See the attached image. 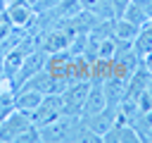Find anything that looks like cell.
Masks as SVG:
<instances>
[{"mask_svg": "<svg viewBox=\"0 0 152 143\" xmlns=\"http://www.w3.org/2000/svg\"><path fill=\"white\" fill-rule=\"evenodd\" d=\"M78 126H81V117L62 114L59 119H55L40 129V141H74Z\"/></svg>", "mask_w": 152, "mask_h": 143, "instance_id": "obj_1", "label": "cell"}, {"mask_svg": "<svg viewBox=\"0 0 152 143\" xmlns=\"http://www.w3.org/2000/svg\"><path fill=\"white\" fill-rule=\"evenodd\" d=\"M90 83H93V79H74V81H69V86L62 91L64 114L81 117V107H83V100H86V95L90 91Z\"/></svg>", "mask_w": 152, "mask_h": 143, "instance_id": "obj_2", "label": "cell"}, {"mask_svg": "<svg viewBox=\"0 0 152 143\" xmlns=\"http://www.w3.org/2000/svg\"><path fill=\"white\" fill-rule=\"evenodd\" d=\"M64 114V107H62V95H43V100L38 102V107L33 112H28L31 117V124L43 129L45 124L59 119Z\"/></svg>", "mask_w": 152, "mask_h": 143, "instance_id": "obj_3", "label": "cell"}, {"mask_svg": "<svg viewBox=\"0 0 152 143\" xmlns=\"http://www.w3.org/2000/svg\"><path fill=\"white\" fill-rule=\"evenodd\" d=\"M31 126V117L14 107L2 122H0V143H17V138Z\"/></svg>", "mask_w": 152, "mask_h": 143, "instance_id": "obj_4", "label": "cell"}, {"mask_svg": "<svg viewBox=\"0 0 152 143\" xmlns=\"http://www.w3.org/2000/svg\"><path fill=\"white\" fill-rule=\"evenodd\" d=\"M45 62H48V52H45V50H40V48L31 50V52L24 57V62H21V67H19L17 76H14V88H19L24 81H28L36 72L45 69Z\"/></svg>", "mask_w": 152, "mask_h": 143, "instance_id": "obj_5", "label": "cell"}, {"mask_svg": "<svg viewBox=\"0 0 152 143\" xmlns=\"http://www.w3.org/2000/svg\"><path fill=\"white\" fill-rule=\"evenodd\" d=\"M116 117H119V105H114V102H107V107L104 110H100L97 114H93V117H86V119H81L88 129H93L97 136H104L112 126H114V122H116Z\"/></svg>", "mask_w": 152, "mask_h": 143, "instance_id": "obj_6", "label": "cell"}, {"mask_svg": "<svg viewBox=\"0 0 152 143\" xmlns=\"http://www.w3.org/2000/svg\"><path fill=\"white\" fill-rule=\"evenodd\" d=\"M107 107V95H104V86H102V79H93L90 83V91L83 100V107H81V119L86 117H93L97 114L100 110Z\"/></svg>", "mask_w": 152, "mask_h": 143, "instance_id": "obj_7", "label": "cell"}, {"mask_svg": "<svg viewBox=\"0 0 152 143\" xmlns=\"http://www.w3.org/2000/svg\"><path fill=\"white\" fill-rule=\"evenodd\" d=\"M5 17H7V19H10V24H12V26H17V29H26V26H31V24L36 21V12H33V7H31V5H26V2L7 5Z\"/></svg>", "mask_w": 152, "mask_h": 143, "instance_id": "obj_8", "label": "cell"}, {"mask_svg": "<svg viewBox=\"0 0 152 143\" xmlns=\"http://www.w3.org/2000/svg\"><path fill=\"white\" fill-rule=\"evenodd\" d=\"M140 136L131 124L124 122H114V126L102 136V143H138Z\"/></svg>", "mask_w": 152, "mask_h": 143, "instance_id": "obj_9", "label": "cell"}, {"mask_svg": "<svg viewBox=\"0 0 152 143\" xmlns=\"http://www.w3.org/2000/svg\"><path fill=\"white\" fill-rule=\"evenodd\" d=\"M40 100H43L40 91H33V88H17L14 91V107L21 110V112H26V114L33 112Z\"/></svg>", "mask_w": 152, "mask_h": 143, "instance_id": "obj_10", "label": "cell"}, {"mask_svg": "<svg viewBox=\"0 0 152 143\" xmlns=\"http://www.w3.org/2000/svg\"><path fill=\"white\" fill-rule=\"evenodd\" d=\"M138 31H140V26H135L133 21H128V19H124V17H119V19L114 21V38H119V41H124V43H133L135 36H138Z\"/></svg>", "mask_w": 152, "mask_h": 143, "instance_id": "obj_11", "label": "cell"}, {"mask_svg": "<svg viewBox=\"0 0 152 143\" xmlns=\"http://www.w3.org/2000/svg\"><path fill=\"white\" fill-rule=\"evenodd\" d=\"M38 141H40V129L33 126V124H31V126L17 138V143H38Z\"/></svg>", "mask_w": 152, "mask_h": 143, "instance_id": "obj_12", "label": "cell"}, {"mask_svg": "<svg viewBox=\"0 0 152 143\" xmlns=\"http://www.w3.org/2000/svg\"><path fill=\"white\" fill-rule=\"evenodd\" d=\"M57 2H59V0H36L31 7H33V12H36V14H45V12L55 10V7H57Z\"/></svg>", "mask_w": 152, "mask_h": 143, "instance_id": "obj_13", "label": "cell"}, {"mask_svg": "<svg viewBox=\"0 0 152 143\" xmlns=\"http://www.w3.org/2000/svg\"><path fill=\"white\" fill-rule=\"evenodd\" d=\"M142 64H145V69H147V72L152 74V50H150V52H147V55L142 57Z\"/></svg>", "mask_w": 152, "mask_h": 143, "instance_id": "obj_14", "label": "cell"}, {"mask_svg": "<svg viewBox=\"0 0 152 143\" xmlns=\"http://www.w3.org/2000/svg\"><path fill=\"white\" fill-rule=\"evenodd\" d=\"M5 10H7V0H0V14H5Z\"/></svg>", "mask_w": 152, "mask_h": 143, "instance_id": "obj_15", "label": "cell"}, {"mask_svg": "<svg viewBox=\"0 0 152 143\" xmlns=\"http://www.w3.org/2000/svg\"><path fill=\"white\" fill-rule=\"evenodd\" d=\"M147 141H152V129H150V133H147Z\"/></svg>", "mask_w": 152, "mask_h": 143, "instance_id": "obj_16", "label": "cell"}]
</instances>
